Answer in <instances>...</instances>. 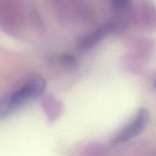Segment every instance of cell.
<instances>
[{"label":"cell","instance_id":"obj_1","mask_svg":"<svg viewBox=\"0 0 156 156\" xmlns=\"http://www.w3.org/2000/svg\"><path fill=\"white\" fill-rule=\"evenodd\" d=\"M47 88V82L41 76H34L15 91L0 99V120L16 112L29 102L42 95Z\"/></svg>","mask_w":156,"mask_h":156},{"label":"cell","instance_id":"obj_2","mask_svg":"<svg viewBox=\"0 0 156 156\" xmlns=\"http://www.w3.org/2000/svg\"><path fill=\"white\" fill-rule=\"evenodd\" d=\"M149 120V113L146 108H142L137 112L135 117L131 120L117 135L112 143L120 145L134 139L142 133Z\"/></svg>","mask_w":156,"mask_h":156},{"label":"cell","instance_id":"obj_3","mask_svg":"<svg viewBox=\"0 0 156 156\" xmlns=\"http://www.w3.org/2000/svg\"><path fill=\"white\" fill-rule=\"evenodd\" d=\"M111 27L110 25L104 26L101 28L98 29L95 31L92 32L90 34L87 35L82 38L79 44V47L81 50H88L95 47L98 43H100L105 37L108 35L111 32Z\"/></svg>","mask_w":156,"mask_h":156},{"label":"cell","instance_id":"obj_4","mask_svg":"<svg viewBox=\"0 0 156 156\" xmlns=\"http://www.w3.org/2000/svg\"><path fill=\"white\" fill-rule=\"evenodd\" d=\"M51 64L62 69H73L77 66L76 58L69 54H57L52 56L49 59Z\"/></svg>","mask_w":156,"mask_h":156},{"label":"cell","instance_id":"obj_5","mask_svg":"<svg viewBox=\"0 0 156 156\" xmlns=\"http://www.w3.org/2000/svg\"><path fill=\"white\" fill-rule=\"evenodd\" d=\"M113 7L120 12H126L130 9L133 0H110Z\"/></svg>","mask_w":156,"mask_h":156}]
</instances>
